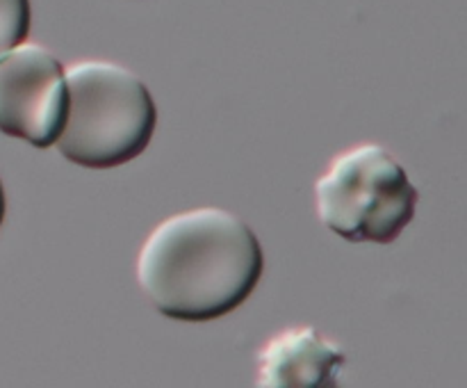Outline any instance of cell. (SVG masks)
<instances>
[{
    "label": "cell",
    "instance_id": "cell-4",
    "mask_svg": "<svg viewBox=\"0 0 467 388\" xmlns=\"http://www.w3.org/2000/svg\"><path fill=\"white\" fill-rule=\"evenodd\" d=\"M64 67L46 46L23 41L0 58V132L48 149L67 121Z\"/></svg>",
    "mask_w": 467,
    "mask_h": 388
},
{
    "label": "cell",
    "instance_id": "cell-3",
    "mask_svg": "<svg viewBox=\"0 0 467 388\" xmlns=\"http://www.w3.org/2000/svg\"><path fill=\"white\" fill-rule=\"evenodd\" d=\"M315 205L336 236L388 245L413 222L418 190L386 146L365 142L331 160L315 183Z\"/></svg>",
    "mask_w": 467,
    "mask_h": 388
},
{
    "label": "cell",
    "instance_id": "cell-7",
    "mask_svg": "<svg viewBox=\"0 0 467 388\" xmlns=\"http://www.w3.org/2000/svg\"><path fill=\"white\" fill-rule=\"evenodd\" d=\"M5 219V190H3V181H0V226H3Z\"/></svg>",
    "mask_w": 467,
    "mask_h": 388
},
{
    "label": "cell",
    "instance_id": "cell-5",
    "mask_svg": "<svg viewBox=\"0 0 467 388\" xmlns=\"http://www.w3.org/2000/svg\"><path fill=\"white\" fill-rule=\"evenodd\" d=\"M347 354L315 327H292L258 351V388H342Z\"/></svg>",
    "mask_w": 467,
    "mask_h": 388
},
{
    "label": "cell",
    "instance_id": "cell-6",
    "mask_svg": "<svg viewBox=\"0 0 467 388\" xmlns=\"http://www.w3.org/2000/svg\"><path fill=\"white\" fill-rule=\"evenodd\" d=\"M30 26V0H0V58L27 39Z\"/></svg>",
    "mask_w": 467,
    "mask_h": 388
},
{
    "label": "cell",
    "instance_id": "cell-1",
    "mask_svg": "<svg viewBox=\"0 0 467 388\" xmlns=\"http://www.w3.org/2000/svg\"><path fill=\"white\" fill-rule=\"evenodd\" d=\"M265 254L254 228L223 208H194L160 222L137 256V283L153 309L178 322H213L258 286Z\"/></svg>",
    "mask_w": 467,
    "mask_h": 388
},
{
    "label": "cell",
    "instance_id": "cell-2",
    "mask_svg": "<svg viewBox=\"0 0 467 388\" xmlns=\"http://www.w3.org/2000/svg\"><path fill=\"white\" fill-rule=\"evenodd\" d=\"M67 121L59 155L87 169H112L140 158L153 140L158 108L137 73L108 59H82L64 71Z\"/></svg>",
    "mask_w": 467,
    "mask_h": 388
}]
</instances>
